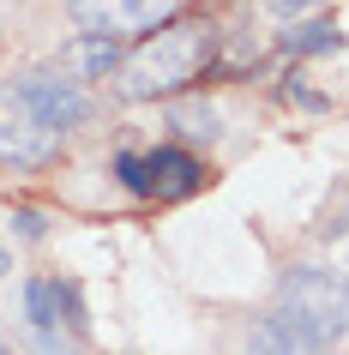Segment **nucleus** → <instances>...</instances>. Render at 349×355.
Returning <instances> with one entry per match:
<instances>
[{"label": "nucleus", "mask_w": 349, "mask_h": 355, "mask_svg": "<svg viewBox=\"0 0 349 355\" xmlns=\"http://www.w3.org/2000/svg\"><path fill=\"white\" fill-rule=\"evenodd\" d=\"M211 49L205 24H163L145 49H133L121 60V96L151 103V96H175L187 78H199V60Z\"/></svg>", "instance_id": "nucleus-1"}, {"label": "nucleus", "mask_w": 349, "mask_h": 355, "mask_svg": "<svg viewBox=\"0 0 349 355\" xmlns=\"http://www.w3.org/2000/svg\"><path fill=\"white\" fill-rule=\"evenodd\" d=\"M277 313L295 319V325L307 337H319V343H337V337H349V283L337 277V271L301 265V271H289L283 289H277Z\"/></svg>", "instance_id": "nucleus-2"}, {"label": "nucleus", "mask_w": 349, "mask_h": 355, "mask_svg": "<svg viewBox=\"0 0 349 355\" xmlns=\"http://www.w3.org/2000/svg\"><path fill=\"white\" fill-rule=\"evenodd\" d=\"M60 139H67V132H55L19 91H0V163L42 168V163L60 157Z\"/></svg>", "instance_id": "nucleus-3"}, {"label": "nucleus", "mask_w": 349, "mask_h": 355, "mask_svg": "<svg viewBox=\"0 0 349 355\" xmlns=\"http://www.w3.org/2000/svg\"><path fill=\"white\" fill-rule=\"evenodd\" d=\"M85 37H127V31H157L175 12V0H67Z\"/></svg>", "instance_id": "nucleus-4"}, {"label": "nucleus", "mask_w": 349, "mask_h": 355, "mask_svg": "<svg viewBox=\"0 0 349 355\" xmlns=\"http://www.w3.org/2000/svg\"><path fill=\"white\" fill-rule=\"evenodd\" d=\"M19 96H24V103H31V109H37L55 132L78 127V121L91 114L85 91H78V85H73L67 73H60V67H37V73H24V78H19Z\"/></svg>", "instance_id": "nucleus-5"}, {"label": "nucleus", "mask_w": 349, "mask_h": 355, "mask_svg": "<svg viewBox=\"0 0 349 355\" xmlns=\"http://www.w3.org/2000/svg\"><path fill=\"white\" fill-rule=\"evenodd\" d=\"M247 349L253 355H331V343H319V337H307L295 319L271 313V319H259L253 337H247Z\"/></svg>", "instance_id": "nucleus-6"}, {"label": "nucleus", "mask_w": 349, "mask_h": 355, "mask_svg": "<svg viewBox=\"0 0 349 355\" xmlns=\"http://www.w3.org/2000/svg\"><path fill=\"white\" fill-rule=\"evenodd\" d=\"M145 168H151V193H157V199H187V193L205 187V168L193 163L187 150H151Z\"/></svg>", "instance_id": "nucleus-7"}, {"label": "nucleus", "mask_w": 349, "mask_h": 355, "mask_svg": "<svg viewBox=\"0 0 349 355\" xmlns=\"http://www.w3.org/2000/svg\"><path fill=\"white\" fill-rule=\"evenodd\" d=\"M60 73L73 78H109L121 73V49H114V37H73L67 49H60Z\"/></svg>", "instance_id": "nucleus-8"}, {"label": "nucleus", "mask_w": 349, "mask_h": 355, "mask_svg": "<svg viewBox=\"0 0 349 355\" xmlns=\"http://www.w3.org/2000/svg\"><path fill=\"white\" fill-rule=\"evenodd\" d=\"M24 313H31L37 331H55V325H60V283L31 277V283H24Z\"/></svg>", "instance_id": "nucleus-9"}, {"label": "nucleus", "mask_w": 349, "mask_h": 355, "mask_svg": "<svg viewBox=\"0 0 349 355\" xmlns=\"http://www.w3.org/2000/svg\"><path fill=\"white\" fill-rule=\"evenodd\" d=\"M175 127H181L187 139H217V109H211V103H181V109H175Z\"/></svg>", "instance_id": "nucleus-10"}, {"label": "nucleus", "mask_w": 349, "mask_h": 355, "mask_svg": "<svg viewBox=\"0 0 349 355\" xmlns=\"http://www.w3.org/2000/svg\"><path fill=\"white\" fill-rule=\"evenodd\" d=\"M289 49H295V55H313V49H337V31H331V24H301V31H289Z\"/></svg>", "instance_id": "nucleus-11"}, {"label": "nucleus", "mask_w": 349, "mask_h": 355, "mask_svg": "<svg viewBox=\"0 0 349 355\" xmlns=\"http://www.w3.org/2000/svg\"><path fill=\"white\" fill-rule=\"evenodd\" d=\"M114 175H121V181H127L133 193H151V168H145V157H114Z\"/></svg>", "instance_id": "nucleus-12"}, {"label": "nucleus", "mask_w": 349, "mask_h": 355, "mask_svg": "<svg viewBox=\"0 0 349 355\" xmlns=\"http://www.w3.org/2000/svg\"><path fill=\"white\" fill-rule=\"evenodd\" d=\"M37 355H78L73 343H60L55 331H37Z\"/></svg>", "instance_id": "nucleus-13"}, {"label": "nucleus", "mask_w": 349, "mask_h": 355, "mask_svg": "<svg viewBox=\"0 0 349 355\" xmlns=\"http://www.w3.org/2000/svg\"><path fill=\"white\" fill-rule=\"evenodd\" d=\"M19 235H24V241H42V217H37V211H19Z\"/></svg>", "instance_id": "nucleus-14"}, {"label": "nucleus", "mask_w": 349, "mask_h": 355, "mask_svg": "<svg viewBox=\"0 0 349 355\" xmlns=\"http://www.w3.org/2000/svg\"><path fill=\"white\" fill-rule=\"evenodd\" d=\"M271 6H277V12H289V19H295V12H313L319 0H271Z\"/></svg>", "instance_id": "nucleus-15"}, {"label": "nucleus", "mask_w": 349, "mask_h": 355, "mask_svg": "<svg viewBox=\"0 0 349 355\" xmlns=\"http://www.w3.org/2000/svg\"><path fill=\"white\" fill-rule=\"evenodd\" d=\"M0 271H6V247H0Z\"/></svg>", "instance_id": "nucleus-16"}, {"label": "nucleus", "mask_w": 349, "mask_h": 355, "mask_svg": "<svg viewBox=\"0 0 349 355\" xmlns=\"http://www.w3.org/2000/svg\"><path fill=\"white\" fill-rule=\"evenodd\" d=\"M343 229H349V211H343Z\"/></svg>", "instance_id": "nucleus-17"}, {"label": "nucleus", "mask_w": 349, "mask_h": 355, "mask_svg": "<svg viewBox=\"0 0 349 355\" xmlns=\"http://www.w3.org/2000/svg\"><path fill=\"white\" fill-rule=\"evenodd\" d=\"M0 355H6V349H0Z\"/></svg>", "instance_id": "nucleus-18"}]
</instances>
